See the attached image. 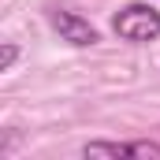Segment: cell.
Returning a JSON list of instances; mask_svg holds the SVG:
<instances>
[{
    "label": "cell",
    "instance_id": "obj_1",
    "mask_svg": "<svg viewBox=\"0 0 160 160\" xmlns=\"http://www.w3.org/2000/svg\"><path fill=\"white\" fill-rule=\"evenodd\" d=\"M112 30L116 38L130 41V45H145V41L160 38V11L149 4H123L112 15Z\"/></svg>",
    "mask_w": 160,
    "mask_h": 160
},
{
    "label": "cell",
    "instance_id": "obj_2",
    "mask_svg": "<svg viewBox=\"0 0 160 160\" xmlns=\"http://www.w3.org/2000/svg\"><path fill=\"white\" fill-rule=\"evenodd\" d=\"M48 22H52V30L60 34V41H67V45H75V48H89V45H97V41H101L97 26H93L89 19H82L78 11L52 8V11H48Z\"/></svg>",
    "mask_w": 160,
    "mask_h": 160
},
{
    "label": "cell",
    "instance_id": "obj_3",
    "mask_svg": "<svg viewBox=\"0 0 160 160\" xmlns=\"http://www.w3.org/2000/svg\"><path fill=\"white\" fill-rule=\"evenodd\" d=\"M82 157L86 160H97V157L134 160V142H86V145H82Z\"/></svg>",
    "mask_w": 160,
    "mask_h": 160
},
{
    "label": "cell",
    "instance_id": "obj_4",
    "mask_svg": "<svg viewBox=\"0 0 160 160\" xmlns=\"http://www.w3.org/2000/svg\"><path fill=\"white\" fill-rule=\"evenodd\" d=\"M15 60H19V45L15 41H4V48H0V71H11Z\"/></svg>",
    "mask_w": 160,
    "mask_h": 160
}]
</instances>
